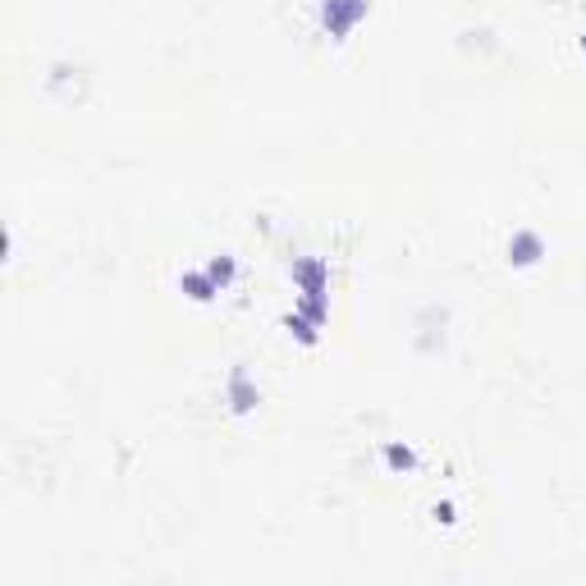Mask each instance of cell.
<instances>
[{"label":"cell","instance_id":"cell-1","mask_svg":"<svg viewBox=\"0 0 586 586\" xmlns=\"http://www.w3.org/2000/svg\"><path fill=\"white\" fill-rule=\"evenodd\" d=\"M293 284L303 289V298H298V312L312 316L316 325L330 321V298H325V289H330V262L325 257H298L289 266Z\"/></svg>","mask_w":586,"mask_h":586},{"label":"cell","instance_id":"cell-2","mask_svg":"<svg viewBox=\"0 0 586 586\" xmlns=\"http://www.w3.org/2000/svg\"><path fill=\"white\" fill-rule=\"evenodd\" d=\"M371 14V0H321V23L334 41H349V32Z\"/></svg>","mask_w":586,"mask_h":586},{"label":"cell","instance_id":"cell-3","mask_svg":"<svg viewBox=\"0 0 586 586\" xmlns=\"http://www.w3.org/2000/svg\"><path fill=\"white\" fill-rule=\"evenodd\" d=\"M225 404H229L234 417H248V413L262 404V389L253 385V376H248V367H243V362L225 376Z\"/></svg>","mask_w":586,"mask_h":586},{"label":"cell","instance_id":"cell-4","mask_svg":"<svg viewBox=\"0 0 586 586\" xmlns=\"http://www.w3.org/2000/svg\"><path fill=\"white\" fill-rule=\"evenodd\" d=\"M509 266H536L546 257V238H541V229H513V238H509Z\"/></svg>","mask_w":586,"mask_h":586},{"label":"cell","instance_id":"cell-5","mask_svg":"<svg viewBox=\"0 0 586 586\" xmlns=\"http://www.w3.org/2000/svg\"><path fill=\"white\" fill-rule=\"evenodd\" d=\"M179 284H183V293H188L192 303H211L216 293H220V289H216V280H211L207 271H183V280H179Z\"/></svg>","mask_w":586,"mask_h":586},{"label":"cell","instance_id":"cell-6","mask_svg":"<svg viewBox=\"0 0 586 586\" xmlns=\"http://www.w3.org/2000/svg\"><path fill=\"white\" fill-rule=\"evenodd\" d=\"M284 330L293 334V339H298V344H321V325L312 321V316H303V312H293V316H284Z\"/></svg>","mask_w":586,"mask_h":586},{"label":"cell","instance_id":"cell-7","mask_svg":"<svg viewBox=\"0 0 586 586\" xmlns=\"http://www.w3.org/2000/svg\"><path fill=\"white\" fill-rule=\"evenodd\" d=\"M385 463L395 467V472H413V467H417V449H413V445H399V440H389V445H385Z\"/></svg>","mask_w":586,"mask_h":586},{"label":"cell","instance_id":"cell-8","mask_svg":"<svg viewBox=\"0 0 586 586\" xmlns=\"http://www.w3.org/2000/svg\"><path fill=\"white\" fill-rule=\"evenodd\" d=\"M207 275L216 280V289H229V284L238 280V262H234V257H211V262H207Z\"/></svg>","mask_w":586,"mask_h":586},{"label":"cell","instance_id":"cell-9","mask_svg":"<svg viewBox=\"0 0 586 586\" xmlns=\"http://www.w3.org/2000/svg\"><path fill=\"white\" fill-rule=\"evenodd\" d=\"M454 518H458V513H454V504H435V522H445V527H449Z\"/></svg>","mask_w":586,"mask_h":586},{"label":"cell","instance_id":"cell-10","mask_svg":"<svg viewBox=\"0 0 586 586\" xmlns=\"http://www.w3.org/2000/svg\"><path fill=\"white\" fill-rule=\"evenodd\" d=\"M582 56H586V32H582Z\"/></svg>","mask_w":586,"mask_h":586}]
</instances>
